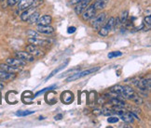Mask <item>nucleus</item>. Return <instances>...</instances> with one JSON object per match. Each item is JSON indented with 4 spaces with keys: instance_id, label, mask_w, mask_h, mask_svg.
Segmentation results:
<instances>
[{
    "instance_id": "1",
    "label": "nucleus",
    "mask_w": 151,
    "mask_h": 128,
    "mask_svg": "<svg viewBox=\"0 0 151 128\" xmlns=\"http://www.w3.org/2000/svg\"><path fill=\"white\" fill-rule=\"evenodd\" d=\"M99 70H100V67H93V68H91V69H88V70H85V71H82V72L78 71V73H76L73 75H71L70 77H68L66 79V82H72V81L80 79V78H82V77H85V76H87V75L94 73L95 72L99 71Z\"/></svg>"
},
{
    "instance_id": "2",
    "label": "nucleus",
    "mask_w": 151,
    "mask_h": 128,
    "mask_svg": "<svg viewBox=\"0 0 151 128\" xmlns=\"http://www.w3.org/2000/svg\"><path fill=\"white\" fill-rule=\"evenodd\" d=\"M106 12H102L98 16H94L93 18H91V26L95 29V30H99V29L104 25V23L106 22Z\"/></svg>"
},
{
    "instance_id": "3",
    "label": "nucleus",
    "mask_w": 151,
    "mask_h": 128,
    "mask_svg": "<svg viewBox=\"0 0 151 128\" xmlns=\"http://www.w3.org/2000/svg\"><path fill=\"white\" fill-rule=\"evenodd\" d=\"M26 51L28 53H30L32 56H34L35 58H39V57H42L45 55V52L42 48H40V46H35V45H28L26 46Z\"/></svg>"
},
{
    "instance_id": "4",
    "label": "nucleus",
    "mask_w": 151,
    "mask_h": 128,
    "mask_svg": "<svg viewBox=\"0 0 151 128\" xmlns=\"http://www.w3.org/2000/svg\"><path fill=\"white\" fill-rule=\"evenodd\" d=\"M81 14H82V20L84 21H91V18H93L95 16L96 9H94L93 5H91V6H88Z\"/></svg>"
},
{
    "instance_id": "5",
    "label": "nucleus",
    "mask_w": 151,
    "mask_h": 128,
    "mask_svg": "<svg viewBox=\"0 0 151 128\" xmlns=\"http://www.w3.org/2000/svg\"><path fill=\"white\" fill-rule=\"evenodd\" d=\"M15 56H16V58H18V59L25 61L26 63L33 62L35 60V57L32 56L30 53H28L27 51H18L15 53Z\"/></svg>"
},
{
    "instance_id": "6",
    "label": "nucleus",
    "mask_w": 151,
    "mask_h": 128,
    "mask_svg": "<svg viewBox=\"0 0 151 128\" xmlns=\"http://www.w3.org/2000/svg\"><path fill=\"white\" fill-rule=\"evenodd\" d=\"M28 43L35 45V46H40V48H42V46H47L50 45L49 40L41 39V38H38V37H29Z\"/></svg>"
},
{
    "instance_id": "7",
    "label": "nucleus",
    "mask_w": 151,
    "mask_h": 128,
    "mask_svg": "<svg viewBox=\"0 0 151 128\" xmlns=\"http://www.w3.org/2000/svg\"><path fill=\"white\" fill-rule=\"evenodd\" d=\"M6 63L9 64L11 66L17 67V68H22V67H24L26 64L25 61L18 59V58H9V59H7V60H6Z\"/></svg>"
},
{
    "instance_id": "8",
    "label": "nucleus",
    "mask_w": 151,
    "mask_h": 128,
    "mask_svg": "<svg viewBox=\"0 0 151 128\" xmlns=\"http://www.w3.org/2000/svg\"><path fill=\"white\" fill-rule=\"evenodd\" d=\"M0 70H1V71L8 72V73H17L22 71V68L11 66L8 63H0Z\"/></svg>"
},
{
    "instance_id": "9",
    "label": "nucleus",
    "mask_w": 151,
    "mask_h": 128,
    "mask_svg": "<svg viewBox=\"0 0 151 128\" xmlns=\"http://www.w3.org/2000/svg\"><path fill=\"white\" fill-rule=\"evenodd\" d=\"M61 100L63 104H70L74 101V94L71 91H65L61 95Z\"/></svg>"
},
{
    "instance_id": "10",
    "label": "nucleus",
    "mask_w": 151,
    "mask_h": 128,
    "mask_svg": "<svg viewBox=\"0 0 151 128\" xmlns=\"http://www.w3.org/2000/svg\"><path fill=\"white\" fill-rule=\"evenodd\" d=\"M91 1V0H82L81 2L78 3L77 5H76V7H75V12L76 14H81L83 12V10L88 7V6L90 5V2Z\"/></svg>"
},
{
    "instance_id": "11",
    "label": "nucleus",
    "mask_w": 151,
    "mask_h": 128,
    "mask_svg": "<svg viewBox=\"0 0 151 128\" xmlns=\"http://www.w3.org/2000/svg\"><path fill=\"white\" fill-rule=\"evenodd\" d=\"M37 31L39 33H43V34H51L54 33V28L51 27L50 25H37Z\"/></svg>"
},
{
    "instance_id": "12",
    "label": "nucleus",
    "mask_w": 151,
    "mask_h": 128,
    "mask_svg": "<svg viewBox=\"0 0 151 128\" xmlns=\"http://www.w3.org/2000/svg\"><path fill=\"white\" fill-rule=\"evenodd\" d=\"M37 8H34V7H29L28 9L22 10V13L21 14V20L22 21H27L28 19L30 18V16L36 11Z\"/></svg>"
},
{
    "instance_id": "13",
    "label": "nucleus",
    "mask_w": 151,
    "mask_h": 128,
    "mask_svg": "<svg viewBox=\"0 0 151 128\" xmlns=\"http://www.w3.org/2000/svg\"><path fill=\"white\" fill-rule=\"evenodd\" d=\"M16 78V73H11L0 70V81H11Z\"/></svg>"
},
{
    "instance_id": "14",
    "label": "nucleus",
    "mask_w": 151,
    "mask_h": 128,
    "mask_svg": "<svg viewBox=\"0 0 151 128\" xmlns=\"http://www.w3.org/2000/svg\"><path fill=\"white\" fill-rule=\"evenodd\" d=\"M134 93V90L133 88H132L131 86H128V85H124L123 86V92L122 94L120 95V97L122 98H125V100H129L130 97Z\"/></svg>"
},
{
    "instance_id": "15",
    "label": "nucleus",
    "mask_w": 151,
    "mask_h": 128,
    "mask_svg": "<svg viewBox=\"0 0 151 128\" xmlns=\"http://www.w3.org/2000/svg\"><path fill=\"white\" fill-rule=\"evenodd\" d=\"M52 18L50 15H43L41 17H39V19L37 21V24L39 25H50L51 23Z\"/></svg>"
},
{
    "instance_id": "16",
    "label": "nucleus",
    "mask_w": 151,
    "mask_h": 128,
    "mask_svg": "<svg viewBox=\"0 0 151 128\" xmlns=\"http://www.w3.org/2000/svg\"><path fill=\"white\" fill-rule=\"evenodd\" d=\"M120 118L126 124H132L133 121H134V117H133L132 112H125L123 114L120 115Z\"/></svg>"
},
{
    "instance_id": "17",
    "label": "nucleus",
    "mask_w": 151,
    "mask_h": 128,
    "mask_svg": "<svg viewBox=\"0 0 151 128\" xmlns=\"http://www.w3.org/2000/svg\"><path fill=\"white\" fill-rule=\"evenodd\" d=\"M108 4V0H95V2L92 4L96 10L104 9Z\"/></svg>"
},
{
    "instance_id": "18",
    "label": "nucleus",
    "mask_w": 151,
    "mask_h": 128,
    "mask_svg": "<svg viewBox=\"0 0 151 128\" xmlns=\"http://www.w3.org/2000/svg\"><path fill=\"white\" fill-rule=\"evenodd\" d=\"M68 62H69V60H66V61H65V63H63V64H61V65H60V66H58V67H57L56 69H54V70H53V71H52V72L50 73V74L49 75V76H48L47 78H46V79H45V81H48V80H49L50 78H51L52 76H54V75H55L56 73H59L60 71H62V70H63V69H65V67L67 66V64H68Z\"/></svg>"
},
{
    "instance_id": "19",
    "label": "nucleus",
    "mask_w": 151,
    "mask_h": 128,
    "mask_svg": "<svg viewBox=\"0 0 151 128\" xmlns=\"http://www.w3.org/2000/svg\"><path fill=\"white\" fill-rule=\"evenodd\" d=\"M34 0H20L18 2V9L19 10H24L28 9L32 5Z\"/></svg>"
},
{
    "instance_id": "20",
    "label": "nucleus",
    "mask_w": 151,
    "mask_h": 128,
    "mask_svg": "<svg viewBox=\"0 0 151 128\" xmlns=\"http://www.w3.org/2000/svg\"><path fill=\"white\" fill-rule=\"evenodd\" d=\"M130 100H132L133 103L135 104V105H141V104H143L144 103V100H143V98L139 96L138 94H136V93L134 92L133 94L130 97V98H129Z\"/></svg>"
},
{
    "instance_id": "21",
    "label": "nucleus",
    "mask_w": 151,
    "mask_h": 128,
    "mask_svg": "<svg viewBox=\"0 0 151 128\" xmlns=\"http://www.w3.org/2000/svg\"><path fill=\"white\" fill-rule=\"evenodd\" d=\"M39 12L38 11H35V12L30 16V18L28 19V23L29 24H31V25H33V24H36V23H37V21H38V19H39Z\"/></svg>"
},
{
    "instance_id": "22",
    "label": "nucleus",
    "mask_w": 151,
    "mask_h": 128,
    "mask_svg": "<svg viewBox=\"0 0 151 128\" xmlns=\"http://www.w3.org/2000/svg\"><path fill=\"white\" fill-rule=\"evenodd\" d=\"M110 92L114 93L116 95H119V97H120V95L122 94V92H123V85H114L110 88Z\"/></svg>"
},
{
    "instance_id": "23",
    "label": "nucleus",
    "mask_w": 151,
    "mask_h": 128,
    "mask_svg": "<svg viewBox=\"0 0 151 128\" xmlns=\"http://www.w3.org/2000/svg\"><path fill=\"white\" fill-rule=\"evenodd\" d=\"M114 25H115V18L114 17H111V18H109V20L107 21L104 23L103 26L110 32L114 28Z\"/></svg>"
},
{
    "instance_id": "24",
    "label": "nucleus",
    "mask_w": 151,
    "mask_h": 128,
    "mask_svg": "<svg viewBox=\"0 0 151 128\" xmlns=\"http://www.w3.org/2000/svg\"><path fill=\"white\" fill-rule=\"evenodd\" d=\"M143 27H145V29H146V30H147V31L150 30V28H151V17H150V15L147 16L146 18L144 19Z\"/></svg>"
},
{
    "instance_id": "25",
    "label": "nucleus",
    "mask_w": 151,
    "mask_h": 128,
    "mask_svg": "<svg viewBox=\"0 0 151 128\" xmlns=\"http://www.w3.org/2000/svg\"><path fill=\"white\" fill-rule=\"evenodd\" d=\"M110 102H111L115 106H121V107H124L125 104H126L122 100H119V98H118V97L111 98V100H110Z\"/></svg>"
},
{
    "instance_id": "26",
    "label": "nucleus",
    "mask_w": 151,
    "mask_h": 128,
    "mask_svg": "<svg viewBox=\"0 0 151 128\" xmlns=\"http://www.w3.org/2000/svg\"><path fill=\"white\" fill-rule=\"evenodd\" d=\"M55 95L56 94L54 92H50V93H48L47 95H46V97H50V100H47V102L49 104H54L56 102V96Z\"/></svg>"
},
{
    "instance_id": "27",
    "label": "nucleus",
    "mask_w": 151,
    "mask_h": 128,
    "mask_svg": "<svg viewBox=\"0 0 151 128\" xmlns=\"http://www.w3.org/2000/svg\"><path fill=\"white\" fill-rule=\"evenodd\" d=\"M34 112H35L34 110H20V112H16V115L17 116H20V117H24V116L33 114Z\"/></svg>"
},
{
    "instance_id": "28",
    "label": "nucleus",
    "mask_w": 151,
    "mask_h": 128,
    "mask_svg": "<svg viewBox=\"0 0 151 128\" xmlns=\"http://www.w3.org/2000/svg\"><path fill=\"white\" fill-rule=\"evenodd\" d=\"M120 56H122V52H120V51H112V52H110V53L108 54V58L109 59H114V58H117V57H120Z\"/></svg>"
},
{
    "instance_id": "29",
    "label": "nucleus",
    "mask_w": 151,
    "mask_h": 128,
    "mask_svg": "<svg viewBox=\"0 0 151 128\" xmlns=\"http://www.w3.org/2000/svg\"><path fill=\"white\" fill-rule=\"evenodd\" d=\"M127 20H128V11L125 10L121 13V15L119 17V21H120V23H126Z\"/></svg>"
},
{
    "instance_id": "30",
    "label": "nucleus",
    "mask_w": 151,
    "mask_h": 128,
    "mask_svg": "<svg viewBox=\"0 0 151 128\" xmlns=\"http://www.w3.org/2000/svg\"><path fill=\"white\" fill-rule=\"evenodd\" d=\"M55 87V85H51V86H50V87H46V88H44V89H42V90H40V91H38L37 93H36V94L34 95V97H38L39 95H41V94H43V93H45V92H47V91H49V90H52Z\"/></svg>"
},
{
    "instance_id": "31",
    "label": "nucleus",
    "mask_w": 151,
    "mask_h": 128,
    "mask_svg": "<svg viewBox=\"0 0 151 128\" xmlns=\"http://www.w3.org/2000/svg\"><path fill=\"white\" fill-rule=\"evenodd\" d=\"M43 4V0H34L32 5L30 7H34V8H38L40 5Z\"/></svg>"
},
{
    "instance_id": "32",
    "label": "nucleus",
    "mask_w": 151,
    "mask_h": 128,
    "mask_svg": "<svg viewBox=\"0 0 151 128\" xmlns=\"http://www.w3.org/2000/svg\"><path fill=\"white\" fill-rule=\"evenodd\" d=\"M119 118L118 117H115V116H112V117H109L107 119V122L109 124H116V123H118L119 122Z\"/></svg>"
},
{
    "instance_id": "33",
    "label": "nucleus",
    "mask_w": 151,
    "mask_h": 128,
    "mask_svg": "<svg viewBox=\"0 0 151 128\" xmlns=\"http://www.w3.org/2000/svg\"><path fill=\"white\" fill-rule=\"evenodd\" d=\"M28 36L30 37H39V33L37 32H35V31H29L28 33Z\"/></svg>"
},
{
    "instance_id": "34",
    "label": "nucleus",
    "mask_w": 151,
    "mask_h": 128,
    "mask_svg": "<svg viewBox=\"0 0 151 128\" xmlns=\"http://www.w3.org/2000/svg\"><path fill=\"white\" fill-rule=\"evenodd\" d=\"M19 1L20 0H8V5L9 7H13V6H15L16 4H18Z\"/></svg>"
},
{
    "instance_id": "35",
    "label": "nucleus",
    "mask_w": 151,
    "mask_h": 128,
    "mask_svg": "<svg viewBox=\"0 0 151 128\" xmlns=\"http://www.w3.org/2000/svg\"><path fill=\"white\" fill-rule=\"evenodd\" d=\"M76 30H77V29H76V27H74V26L69 27V28L67 29V33H74L76 32Z\"/></svg>"
},
{
    "instance_id": "36",
    "label": "nucleus",
    "mask_w": 151,
    "mask_h": 128,
    "mask_svg": "<svg viewBox=\"0 0 151 128\" xmlns=\"http://www.w3.org/2000/svg\"><path fill=\"white\" fill-rule=\"evenodd\" d=\"M93 114H95V115H100V114H102V110H99V109H96V110H93Z\"/></svg>"
},
{
    "instance_id": "37",
    "label": "nucleus",
    "mask_w": 151,
    "mask_h": 128,
    "mask_svg": "<svg viewBox=\"0 0 151 128\" xmlns=\"http://www.w3.org/2000/svg\"><path fill=\"white\" fill-rule=\"evenodd\" d=\"M82 0H71L70 1V4L71 5H77L78 3H79V2H81Z\"/></svg>"
},
{
    "instance_id": "38",
    "label": "nucleus",
    "mask_w": 151,
    "mask_h": 128,
    "mask_svg": "<svg viewBox=\"0 0 151 128\" xmlns=\"http://www.w3.org/2000/svg\"><path fill=\"white\" fill-rule=\"evenodd\" d=\"M63 118V114H58V115H56L55 116V120L57 121V120H61Z\"/></svg>"
},
{
    "instance_id": "39",
    "label": "nucleus",
    "mask_w": 151,
    "mask_h": 128,
    "mask_svg": "<svg viewBox=\"0 0 151 128\" xmlns=\"http://www.w3.org/2000/svg\"><path fill=\"white\" fill-rule=\"evenodd\" d=\"M4 88V85L2 83H0V90H2Z\"/></svg>"
},
{
    "instance_id": "40",
    "label": "nucleus",
    "mask_w": 151,
    "mask_h": 128,
    "mask_svg": "<svg viewBox=\"0 0 151 128\" xmlns=\"http://www.w3.org/2000/svg\"><path fill=\"white\" fill-rule=\"evenodd\" d=\"M0 1H4V0H0Z\"/></svg>"
}]
</instances>
